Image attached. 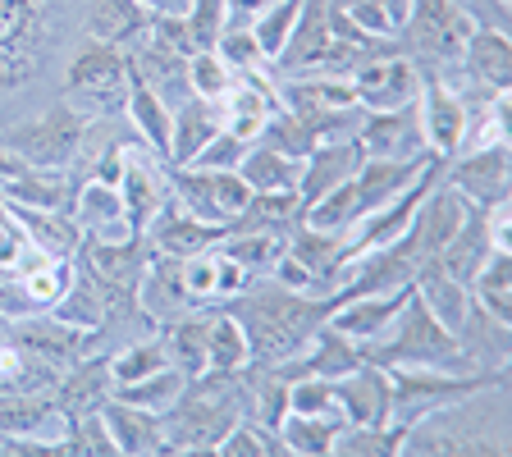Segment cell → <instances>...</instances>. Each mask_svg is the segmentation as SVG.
<instances>
[{"instance_id":"cell-1","label":"cell","mask_w":512,"mask_h":457,"mask_svg":"<svg viewBox=\"0 0 512 457\" xmlns=\"http://www.w3.org/2000/svg\"><path fill=\"white\" fill-rule=\"evenodd\" d=\"M229 311L243 320L252 366H279V362H288V357H298L311 343V334L330 316V302L307 298V293H288L284 284L261 275L229 302Z\"/></svg>"},{"instance_id":"cell-2","label":"cell","mask_w":512,"mask_h":457,"mask_svg":"<svg viewBox=\"0 0 512 457\" xmlns=\"http://www.w3.org/2000/svg\"><path fill=\"white\" fill-rule=\"evenodd\" d=\"M508 380L416 416L403 435V453H508Z\"/></svg>"},{"instance_id":"cell-3","label":"cell","mask_w":512,"mask_h":457,"mask_svg":"<svg viewBox=\"0 0 512 457\" xmlns=\"http://www.w3.org/2000/svg\"><path fill=\"white\" fill-rule=\"evenodd\" d=\"M362 362H375L384 371H398V366H412V371H453V375L471 371V357L462 352L458 334H448L430 316L426 302L412 293V284H407V298L398 307L394 325L375 343H362Z\"/></svg>"},{"instance_id":"cell-4","label":"cell","mask_w":512,"mask_h":457,"mask_svg":"<svg viewBox=\"0 0 512 457\" xmlns=\"http://www.w3.org/2000/svg\"><path fill=\"white\" fill-rule=\"evenodd\" d=\"M476 14L458 0H412V10L403 19V42L412 64H444V69H462V46L476 32Z\"/></svg>"},{"instance_id":"cell-5","label":"cell","mask_w":512,"mask_h":457,"mask_svg":"<svg viewBox=\"0 0 512 457\" xmlns=\"http://www.w3.org/2000/svg\"><path fill=\"white\" fill-rule=\"evenodd\" d=\"M128 92V55L96 37H83L78 51L64 64V101L83 115L119 110Z\"/></svg>"},{"instance_id":"cell-6","label":"cell","mask_w":512,"mask_h":457,"mask_svg":"<svg viewBox=\"0 0 512 457\" xmlns=\"http://www.w3.org/2000/svg\"><path fill=\"white\" fill-rule=\"evenodd\" d=\"M83 138H87V115L74 110L69 101H55L46 115L0 133V142L14 147L37 170H69L78 160V151H83Z\"/></svg>"},{"instance_id":"cell-7","label":"cell","mask_w":512,"mask_h":457,"mask_svg":"<svg viewBox=\"0 0 512 457\" xmlns=\"http://www.w3.org/2000/svg\"><path fill=\"white\" fill-rule=\"evenodd\" d=\"M508 375H490V371H467V375H453V371H412V366H398L389 371V384H394V412L389 421L394 426H412L416 416L435 412L444 403H458V398L476 394L485 384H499Z\"/></svg>"},{"instance_id":"cell-8","label":"cell","mask_w":512,"mask_h":457,"mask_svg":"<svg viewBox=\"0 0 512 457\" xmlns=\"http://www.w3.org/2000/svg\"><path fill=\"white\" fill-rule=\"evenodd\" d=\"M352 92H357V106L371 115V110H403V106H416V92H421V69H416L407 55L398 51H384V55H371L352 69Z\"/></svg>"},{"instance_id":"cell-9","label":"cell","mask_w":512,"mask_h":457,"mask_svg":"<svg viewBox=\"0 0 512 457\" xmlns=\"http://www.w3.org/2000/svg\"><path fill=\"white\" fill-rule=\"evenodd\" d=\"M444 170H448L444 183H453L471 206L508 202V174H512L508 142H485V147L458 151V156L444 160Z\"/></svg>"},{"instance_id":"cell-10","label":"cell","mask_w":512,"mask_h":457,"mask_svg":"<svg viewBox=\"0 0 512 457\" xmlns=\"http://www.w3.org/2000/svg\"><path fill=\"white\" fill-rule=\"evenodd\" d=\"M69 416L60 412L51 394L42 389H5L0 394V453L19 439H42V444H64Z\"/></svg>"},{"instance_id":"cell-11","label":"cell","mask_w":512,"mask_h":457,"mask_svg":"<svg viewBox=\"0 0 512 457\" xmlns=\"http://www.w3.org/2000/svg\"><path fill=\"white\" fill-rule=\"evenodd\" d=\"M467 106L453 87L435 83V78H421V92H416V124H421V138L426 151L439 160H448L467 138Z\"/></svg>"},{"instance_id":"cell-12","label":"cell","mask_w":512,"mask_h":457,"mask_svg":"<svg viewBox=\"0 0 512 457\" xmlns=\"http://www.w3.org/2000/svg\"><path fill=\"white\" fill-rule=\"evenodd\" d=\"M334 407H339L348 426H389V412H394L389 371L375 362H362L357 371L339 375L334 380Z\"/></svg>"},{"instance_id":"cell-13","label":"cell","mask_w":512,"mask_h":457,"mask_svg":"<svg viewBox=\"0 0 512 457\" xmlns=\"http://www.w3.org/2000/svg\"><path fill=\"white\" fill-rule=\"evenodd\" d=\"M142 238H147V247L151 252H160V256H197V252H206V247H215L224 238V229L220 224H206V220H197L192 211H183L179 206V197H165L160 202V211L151 215V224L142 229Z\"/></svg>"},{"instance_id":"cell-14","label":"cell","mask_w":512,"mask_h":457,"mask_svg":"<svg viewBox=\"0 0 512 457\" xmlns=\"http://www.w3.org/2000/svg\"><path fill=\"white\" fill-rule=\"evenodd\" d=\"M160 165H165V160H156L142 142H128L124 174H119V197H124V211H128L133 234H142V229L151 224V215L160 211V202L170 197V183H165Z\"/></svg>"},{"instance_id":"cell-15","label":"cell","mask_w":512,"mask_h":457,"mask_svg":"<svg viewBox=\"0 0 512 457\" xmlns=\"http://www.w3.org/2000/svg\"><path fill=\"white\" fill-rule=\"evenodd\" d=\"M357 147H362V156H380V160L430 156L426 138H421V124H416V106L371 110V115H362V128H357Z\"/></svg>"},{"instance_id":"cell-16","label":"cell","mask_w":512,"mask_h":457,"mask_svg":"<svg viewBox=\"0 0 512 457\" xmlns=\"http://www.w3.org/2000/svg\"><path fill=\"white\" fill-rule=\"evenodd\" d=\"M69 215L78 220L83 238H101V243H124V238H133V224H128L124 197H119L115 183L83 179V183L74 188Z\"/></svg>"},{"instance_id":"cell-17","label":"cell","mask_w":512,"mask_h":457,"mask_svg":"<svg viewBox=\"0 0 512 457\" xmlns=\"http://www.w3.org/2000/svg\"><path fill=\"white\" fill-rule=\"evenodd\" d=\"M133 307H138L151 325H165V320L192 311L188 288H183V261L179 256L151 252L147 270H142V279H138V293H133Z\"/></svg>"},{"instance_id":"cell-18","label":"cell","mask_w":512,"mask_h":457,"mask_svg":"<svg viewBox=\"0 0 512 457\" xmlns=\"http://www.w3.org/2000/svg\"><path fill=\"white\" fill-rule=\"evenodd\" d=\"M467 211H471V202L462 197L453 183H444V174H439V183L421 197V206H416V220H412V243H416V252L421 256H435L439 247L448 243V238L458 234V224L467 220Z\"/></svg>"},{"instance_id":"cell-19","label":"cell","mask_w":512,"mask_h":457,"mask_svg":"<svg viewBox=\"0 0 512 457\" xmlns=\"http://www.w3.org/2000/svg\"><path fill=\"white\" fill-rule=\"evenodd\" d=\"M430 165V156H412V160H380V156H362L357 174H352V197H357V220L371 211H380L384 202H394L403 188H412L416 174Z\"/></svg>"},{"instance_id":"cell-20","label":"cell","mask_w":512,"mask_h":457,"mask_svg":"<svg viewBox=\"0 0 512 457\" xmlns=\"http://www.w3.org/2000/svg\"><path fill=\"white\" fill-rule=\"evenodd\" d=\"M403 298H407V288H394V293H357V298L330 302L325 325H334L339 334H348L352 343H375L389 325H394Z\"/></svg>"},{"instance_id":"cell-21","label":"cell","mask_w":512,"mask_h":457,"mask_svg":"<svg viewBox=\"0 0 512 457\" xmlns=\"http://www.w3.org/2000/svg\"><path fill=\"white\" fill-rule=\"evenodd\" d=\"M412 293L426 302V311L444 325L448 334H462V325H467V316H471V288L462 284V279L448 275L435 256H426V261L416 266Z\"/></svg>"},{"instance_id":"cell-22","label":"cell","mask_w":512,"mask_h":457,"mask_svg":"<svg viewBox=\"0 0 512 457\" xmlns=\"http://www.w3.org/2000/svg\"><path fill=\"white\" fill-rule=\"evenodd\" d=\"M334 42V28H330V0H302L298 10V23H293V32H288V46L284 55L275 60L279 74H307V69H316V60L325 51H330Z\"/></svg>"},{"instance_id":"cell-23","label":"cell","mask_w":512,"mask_h":457,"mask_svg":"<svg viewBox=\"0 0 512 457\" xmlns=\"http://www.w3.org/2000/svg\"><path fill=\"white\" fill-rule=\"evenodd\" d=\"M115 394L106 357H78L74 366H64L60 380L51 384V398L60 403V412L74 421L83 412H101V403Z\"/></svg>"},{"instance_id":"cell-24","label":"cell","mask_w":512,"mask_h":457,"mask_svg":"<svg viewBox=\"0 0 512 457\" xmlns=\"http://www.w3.org/2000/svg\"><path fill=\"white\" fill-rule=\"evenodd\" d=\"M83 28H87V37H96V42H106V46H119V51L128 55L147 42L151 14L142 10L138 0H87Z\"/></svg>"},{"instance_id":"cell-25","label":"cell","mask_w":512,"mask_h":457,"mask_svg":"<svg viewBox=\"0 0 512 457\" xmlns=\"http://www.w3.org/2000/svg\"><path fill=\"white\" fill-rule=\"evenodd\" d=\"M224 128L220 119V101H202V96H188L179 101L170 115V151H165V165L179 170V165H192V156L206 147Z\"/></svg>"},{"instance_id":"cell-26","label":"cell","mask_w":512,"mask_h":457,"mask_svg":"<svg viewBox=\"0 0 512 457\" xmlns=\"http://www.w3.org/2000/svg\"><path fill=\"white\" fill-rule=\"evenodd\" d=\"M462 74L471 83L490 87V92H508L512 83V42L508 32L494 28V23H476V32L462 46Z\"/></svg>"},{"instance_id":"cell-27","label":"cell","mask_w":512,"mask_h":457,"mask_svg":"<svg viewBox=\"0 0 512 457\" xmlns=\"http://www.w3.org/2000/svg\"><path fill=\"white\" fill-rule=\"evenodd\" d=\"M357 165H362V147H357V138H348V142H316V147L307 151V160H302V174H298L302 206L316 202L320 192H330V188H339V183H348L352 174H357Z\"/></svg>"},{"instance_id":"cell-28","label":"cell","mask_w":512,"mask_h":457,"mask_svg":"<svg viewBox=\"0 0 512 457\" xmlns=\"http://www.w3.org/2000/svg\"><path fill=\"white\" fill-rule=\"evenodd\" d=\"M0 202H5V197H0ZM5 211H10L14 229L23 234V243H32L37 252L69 256V261L78 256L83 229H78V220L69 211H32V206H14V202H5Z\"/></svg>"},{"instance_id":"cell-29","label":"cell","mask_w":512,"mask_h":457,"mask_svg":"<svg viewBox=\"0 0 512 457\" xmlns=\"http://www.w3.org/2000/svg\"><path fill=\"white\" fill-rule=\"evenodd\" d=\"M101 421H106L110 439H115V453H128V457L165 453V426H160L156 412H142V407L124 403V398H106L101 403Z\"/></svg>"},{"instance_id":"cell-30","label":"cell","mask_w":512,"mask_h":457,"mask_svg":"<svg viewBox=\"0 0 512 457\" xmlns=\"http://www.w3.org/2000/svg\"><path fill=\"white\" fill-rule=\"evenodd\" d=\"M119 110H124L128 124H133V138H138L156 160H165V151H170V115L174 110L133 74H128V92H124V106Z\"/></svg>"},{"instance_id":"cell-31","label":"cell","mask_w":512,"mask_h":457,"mask_svg":"<svg viewBox=\"0 0 512 457\" xmlns=\"http://www.w3.org/2000/svg\"><path fill=\"white\" fill-rule=\"evenodd\" d=\"M74 188L78 183L64 170H37V165H28V170H19L14 179L0 183V197L14 206H32V211H69Z\"/></svg>"},{"instance_id":"cell-32","label":"cell","mask_w":512,"mask_h":457,"mask_svg":"<svg viewBox=\"0 0 512 457\" xmlns=\"http://www.w3.org/2000/svg\"><path fill=\"white\" fill-rule=\"evenodd\" d=\"M74 266H78V261H74ZM51 316H55V320H64V325H74V330L101 334V330L110 325V320H115V311H110L106 288H101L83 266H78L74 284H69V288L60 293V298H55Z\"/></svg>"},{"instance_id":"cell-33","label":"cell","mask_w":512,"mask_h":457,"mask_svg":"<svg viewBox=\"0 0 512 457\" xmlns=\"http://www.w3.org/2000/svg\"><path fill=\"white\" fill-rule=\"evenodd\" d=\"M156 334L174 371H183L188 380L206 371V307H192L183 316L165 320V325H156Z\"/></svg>"},{"instance_id":"cell-34","label":"cell","mask_w":512,"mask_h":457,"mask_svg":"<svg viewBox=\"0 0 512 457\" xmlns=\"http://www.w3.org/2000/svg\"><path fill=\"white\" fill-rule=\"evenodd\" d=\"M494 252L490 243V229H485V206H471L467 220L458 224V234L448 238L444 247L435 252V261L448 270L453 279H462V284H471V275L480 270V261Z\"/></svg>"},{"instance_id":"cell-35","label":"cell","mask_w":512,"mask_h":457,"mask_svg":"<svg viewBox=\"0 0 512 457\" xmlns=\"http://www.w3.org/2000/svg\"><path fill=\"white\" fill-rule=\"evenodd\" d=\"M471 307L480 311V316L499 320V325H512V252H499L494 247L485 261H480V270L471 275Z\"/></svg>"},{"instance_id":"cell-36","label":"cell","mask_w":512,"mask_h":457,"mask_svg":"<svg viewBox=\"0 0 512 457\" xmlns=\"http://www.w3.org/2000/svg\"><path fill=\"white\" fill-rule=\"evenodd\" d=\"M339 430H343V416L339 412H325V416L284 412V421L275 426V439H279V453L325 457V453H334V439H339Z\"/></svg>"},{"instance_id":"cell-37","label":"cell","mask_w":512,"mask_h":457,"mask_svg":"<svg viewBox=\"0 0 512 457\" xmlns=\"http://www.w3.org/2000/svg\"><path fill=\"white\" fill-rule=\"evenodd\" d=\"M252 348H247L243 320L229 307L206 311V371H247Z\"/></svg>"},{"instance_id":"cell-38","label":"cell","mask_w":512,"mask_h":457,"mask_svg":"<svg viewBox=\"0 0 512 457\" xmlns=\"http://www.w3.org/2000/svg\"><path fill=\"white\" fill-rule=\"evenodd\" d=\"M238 174H243V183L252 192H298L302 160L279 156V151L252 142V147L243 151V160H238Z\"/></svg>"},{"instance_id":"cell-39","label":"cell","mask_w":512,"mask_h":457,"mask_svg":"<svg viewBox=\"0 0 512 457\" xmlns=\"http://www.w3.org/2000/svg\"><path fill=\"white\" fill-rule=\"evenodd\" d=\"M284 247L298 256L307 270H316L325 279V288H334V275H339V261H343V238L339 234H325V229H311V224H293L284 238Z\"/></svg>"},{"instance_id":"cell-40","label":"cell","mask_w":512,"mask_h":457,"mask_svg":"<svg viewBox=\"0 0 512 457\" xmlns=\"http://www.w3.org/2000/svg\"><path fill=\"white\" fill-rule=\"evenodd\" d=\"M183 384H188V375H183V371H174V366H160V371L142 375V380H133V384H115V394H110V398H124V403L142 407V412L165 416L174 403H179Z\"/></svg>"},{"instance_id":"cell-41","label":"cell","mask_w":512,"mask_h":457,"mask_svg":"<svg viewBox=\"0 0 512 457\" xmlns=\"http://www.w3.org/2000/svg\"><path fill=\"white\" fill-rule=\"evenodd\" d=\"M220 252L234 256V261L252 279H261V275H270V266L279 261V252H284V238H279V234H261V229H224Z\"/></svg>"},{"instance_id":"cell-42","label":"cell","mask_w":512,"mask_h":457,"mask_svg":"<svg viewBox=\"0 0 512 457\" xmlns=\"http://www.w3.org/2000/svg\"><path fill=\"white\" fill-rule=\"evenodd\" d=\"M298 10H302V0H270L266 10L247 19L256 46H261V55H266V64H275L279 55H284L288 32H293V23H298Z\"/></svg>"},{"instance_id":"cell-43","label":"cell","mask_w":512,"mask_h":457,"mask_svg":"<svg viewBox=\"0 0 512 457\" xmlns=\"http://www.w3.org/2000/svg\"><path fill=\"white\" fill-rule=\"evenodd\" d=\"M403 435L407 426H348L343 421L339 439H334V453L339 457H394L403 453Z\"/></svg>"},{"instance_id":"cell-44","label":"cell","mask_w":512,"mask_h":457,"mask_svg":"<svg viewBox=\"0 0 512 457\" xmlns=\"http://www.w3.org/2000/svg\"><path fill=\"white\" fill-rule=\"evenodd\" d=\"M302 224H311V229H325V234H348L352 224H357V197H352V179L339 183V188L320 192L316 202L302 206Z\"/></svg>"},{"instance_id":"cell-45","label":"cell","mask_w":512,"mask_h":457,"mask_svg":"<svg viewBox=\"0 0 512 457\" xmlns=\"http://www.w3.org/2000/svg\"><path fill=\"white\" fill-rule=\"evenodd\" d=\"M106 366H110V380L115 384H133V380H142V375L160 371V366H170V357L160 348V334H151V339H133L119 352H110Z\"/></svg>"},{"instance_id":"cell-46","label":"cell","mask_w":512,"mask_h":457,"mask_svg":"<svg viewBox=\"0 0 512 457\" xmlns=\"http://www.w3.org/2000/svg\"><path fill=\"white\" fill-rule=\"evenodd\" d=\"M183 288H188L192 307H220L224 288H220V243L206 247L197 256H183Z\"/></svg>"},{"instance_id":"cell-47","label":"cell","mask_w":512,"mask_h":457,"mask_svg":"<svg viewBox=\"0 0 512 457\" xmlns=\"http://www.w3.org/2000/svg\"><path fill=\"white\" fill-rule=\"evenodd\" d=\"M256 142L270 151H279V156H293V160H307V151L316 147L311 142V133L302 128V119L293 115L288 106H275L266 115V124H261V133H256Z\"/></svg>"},{"instance_id":"cell-48","label":"cell","mask_w":512,"mask_h":457,"mask_svg":"<svg viewBox=\"0 0 512 457\" xmlns=\"http://www.w3.org/2000/svg\"><path fill=\"white\" fill-rule=\"evenodd\" d=\"M234 83H238V74L215 51H192L188 55V92L192 96H202V101H224Z\"/></svg>"},{"instance_id":"cell-49","label":"cell","mask_w":512,"mask_h":457,"mask_svg":"<svg viewBox=\"0 0 512 457\" xmlns=\"http://www.w3.org/2000/svg\"><path fill=\"white\" fill-rule=\"evenodd\" d=\"M215 55H220L234 74H256V69H270L266 64V55H261V46H256V37H252V28L247 23H229V28L215 37V46H211Z\"/></svg>"},{"instance_id":"cell-50","label":"cell","mask_w":512,"mask_h":457,"mask_svg":"<svg viewBox=\"0 0 512 457\" xmlns=\"http://www.w3.org/2000/svg\"><path fill=\"white\" fill-rule=\"evenodd\" d=\"M64 453H78V457H106V453H115V439H110L101 412H83V416H74V421H69Z\"/></svg>"},{"instance_id":"cell-51","label":"cell","mask_w":512,"mask_h":457,"mask_svg":"<svg viewBox=\"0 0 512 457\" xmlns=\"http://www.w3.org/2000/svg\"><path fill=\"white\" fill-rule=\"evenodd\" d=\"M288 412H302V416L339 412V407H334V380H320V375H293V380H288Z\"/></svg>"},{"instance_id":"cell-52","label":"cell","mask_w":512,"mask_h":457,"mask_svg":"<svg viewBox=\"0 0 512 457\" xmlns=\"http://www.w3.org/2000/svg\"><path fill=\"white\" fill-rule=\"evenodd\" d=\"M188 32L192 42H197V51H211L215 37H220L224 28H229V0H188Z\"/></svg>"},{"instance_id":"cell-53","label":"cell","mask_w":512,"mask_h":457,"mask_svg":"<svg viewBox=\"0 0 512 457\" xmlns=\"http://www.w3.org/2000/svg\"><path fill=\"white\" fill-rule=\"evenodd\" d=\"M220 457H266V453H279V439L270 435V430H261L252 421V416H243L229 435L220 439V448H215Z\"/></svg>"},{"instance_id":"cell-54","label":"cell","mask_w":512,"mask_h":457,"mask_svg":"<svg viewBox=\"0 0 512 457\" xmlns=\"http://www.w3.org/2000/svg\"><path fill=\"white\" fill-rule=\"evenodd\" d=\"M270 279H275V284H284L288 293H307V298H330V288H325V279L316 275V270H307L298 261V256L288 252H279V261L275 266H270Z\"/></svg>"},{"instance_id":"cell-55","label":"cell","mask_w":512,"mask_h":457,"mask_svg":"<svg viewBox=\"0 0 512 457\" xmlns=\"http://www.w3.org/2000/svg\"><path fill=\"white\" fill-rule=\"evenodd\" d=\"M147 42H151V46H160V51H170V55H183V60H188L192 51H197V42H192L188 19H183V14H151Z\"/></svg>"},{"instance_id":"cell-56","label":"cell","mask_w":512,"mask_h":457,"mask_svg":"<svg viewBox=\"0 0 512 457\" xmlns=\"http://www.w3.org/2000/svg\"><path fill=\"white\" fill-rule=\"evenodd\" d=\"M247 147H252V142H243V138H234L229 128H220V133L192 156V170H238V160H243Z\"/></svg>"},{"instance_id":"cell-57","label":"cell","mask_w":512,"mask_h":457,"mask_svg":"<svg viewBox=\"0 0 512 457\" xmlns=\"http://www.w3.org/2000/svg\"><path fill=\"white\" fill-rule=\"evenodd\" d=\"M206 179H211V197H215V206H220L224 224H229L247 206L252 188L243 183V174H238V170H206Z\"/></svg>"},{"instance_id":"cell-58","label":"cell","mask_w":512,"mask_h":457,"mask_svg":"<svg viewBox=\"0 0 512 457\" xmlns=\"http://www.w3.org/2000/svg\"><path fill=\"white\" fill-rule=\"evenodd\" d=\"M124 151H128V142H115V147H110L106 156L92 165V174H87V179H101V183H115V188H119V174H124Z\"/></svg>"},{"instance_id":"cell-59","label":"cell","mask_w":512,"mask_h":457,"mask_svg":"<svg viewBox=\"0 0 512 457\" xmlns=\"http://www.w3.org/2000/svg\"><path fill=\"white\" fill-rule=\"evenodd\" d=\"M19 170H28V160H23L14 147H5V142H0V183H5V179H14V174H19Z\"/></svg>"},{"instance_id":"cell-60","label":"cell","mask_w":512,"mask_h":457,"mask_svg":"<svg viewBox=\"0 0 512 457\" xmlns=\"http://www.w3.org/2000/svg\"><path fill=\"white\" fill-rule=\"evenodd\" d=\"M270 0H229V23H247L252 14H261Z\"/></svg>"},{"instance_id":"cell-61","label":"cell","mask_w":512,"mask_h":457,"mask_svg":"<svg viewBox=\"0 0 512 457\" xmlns=\"http://www.w3.org/2000/svg\"><path fill=\"white\" fill-rule=\"evenodd\" d=\"M147 14H188V0H138Z\"/></svg>"},{"instance_id":"cell-62","label":"cell","mask_w":512,"mask_h":457,"mask_svg":"<svg viewBox=\"0 0 512 457\" xmlns=\"http://www.w3.org/2000/svg\"><path fill=\"white\" fill-rule=\"evenodd\" d=\"M330 5H352V0H330Z\"/></svg>"}]
</instances>
